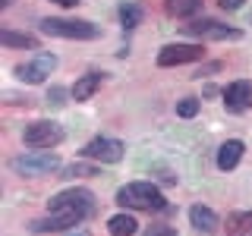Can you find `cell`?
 I'll use <instances>...</instances> for the list:
<instances>
[{"instance_id":"obj_1","label":"cell","mask_w":252,"mask_h":236,"mask_svg":"<svg viewBox=\"0 0 252 236\" xmlns=\"http://www.w3.org/2000/svg\"><path fill=\"white\" fill-rule=\"evenodd\" d=\"M47 208H51V214H60L69 227H76L79 220L92 217L94 211H98V205H94V195L89 189H66V192L54 195V199L47 202Z\"/></svg>"},{"instance_id":"obj_2","label":"cell","mask_w":252,"mask_h":236,"mask_svg":"<svg viewBox=\"0 0 252 236\" xmlns=\"http://www.w3.org/2000/svg\"><path fill=\"white\" fill-rule=\"evenodd\" d=\"M117 202L123 208H132V211H164L167 199L161 195V189L152 186V183H129L117 192Z\"/></svg>"},{"instance_id":"obj_3","label":"cell","mask_w":252,"mask_h":236,"mask_svg":"<svg viewBox=\"0 0 252 236\" xmlns=\"http://www.w3.org/2000/svg\"><path fill=\"white\" fill-rule=\"evenodd\" d=\"M41 31L54 38H76V41H92V38L101 35V29L85 19H44Z\"/></svg>"},{"instance_id":"obj_4","label":"cell","mask_w":252,"mask_h":236,"mask_svg":"<svg viewBox=\"0 0 252 236\" xmlns=\"http://www.w3.org/2000/svg\"><path fill=\"white\" fill-rule=\"evenodd\" d=\"M57 167H60V157L54 151H26L13 161V170L26 173V177H44V173H51Z\"/></svg>"},{"instance_id":"obj_5","label":"cell","mask_w":252,"mask_h":236,"mask_svg":"<svg viewBox=\"0 0 252 236\" xmlns=\"http://www.w3.org/2000/svg\"><path fill=\"white\" fill-rule=\"evenodd\" d=\"M22 139H26L29 148H54L63 139V129L54 120H38V123H29L26 126Z\"/></svg>"},{"instance_id":"obj_6","label":"cell","mask_w":252,"mask_h":236,"mask_svg":"<svg viewBox=\"0 0 252 236\" xmlns=\"http://www.w3.org/2000/svg\"><path fill=\"white\" fill-rule=\"evenodd\" d=\"M54 66H57V57H54V54H38L32 63H19V66H16V76L29 85H38V82H44V76L54 73Z\"/></svg>"},{"instance_id":"obj_7","label":"cell","mask_w":252,"mask_h":236,"mask_svg":"<svg viewBox=\"0 0 252 236\" xmlns=\"http://www.w3.org/2000/svg\"><path fill=\"white\" fill-rule=\"evenodd\" d=\"M123 142H117V139H92L89 145L82 148V154L85 157H92V161H101V164H117L123 157Z\"/></svg>"},{"instance_id":"obj_8","label":"cell","mask_w":252,"mask_h":236,"mask_svg":"<svg viewBox=\"0 0 252 236\" xmlns=\"http://www.w3.org/2000/svg\"><path fill=\"white\" fill-rule=\"evenodd\" d=\"M202 47L199 44H167L158 54V66H180V63H192L202 60Z\"/></svg>"},{"instance_id":"obj_9","label":"cell","mask_w":252,"mask_h":236,"mask_svg":"<svg viewBox=\"0 0 252 236\" xmlns=\"http://www.w3.org/2000/svg\"><path fill=\"white\" fill-rule=\"evenodd\" d=\"M186 35H195V38H215V41H224V38H240V29H230V26H220L215 19H199V22H189L183 26Z\"/></svg>"},{"instance_id":"obj_10","label":"cell","mask_w":252,"mask_h":236,"mask_svg":"<svg viewBox=\"0 0 252 236\" xmlns=\"http://www.w3.org/2000/svg\"><path fill=\"white\" fill-rule=\"evenodd\" d=\"M249 104H252V82H249V79H240V82L227 85V91H224V107L230 110V114H243Z\"/></svg>"},{"instance_id":"obj_11","label":"cell","mask_w":252,"mask_h":236,"mask_svg":"<svg viewBox=\"0 0 252 236\" xmlns=\"http://www.w3.org/2000/svg\"><path fill=\"white\" fill-rule=\"evenodd\" d=\"M243 142L240 139H230V142H224V145L218 148V167L220 170H233L236 164H240V157H243Z\"/></svg>"},{"instance_id":"obj_12","label":"cell","mask_w":252,"mask_h":236,"mask_svg":"<svg viewBox=\"0 0 252 236\" xmlns=\"http://www.w3.org/2000/svg\"><path fill=\"white\" fill-rule=\"evenodd\" d=\"M189 220H192V227H199V230H215L218 227V214L211 208H205V205H195V208H189Z\"/></svg>"},{"instance_id":"obj_13","label":"cell","mask_w":252,"mask_h":236,"mask_svg":"<svg viewBox=\"0 0 252 236\" xmlns=\"http://www.w3.org/2000/svg\"><path fill=\"white\" fill-rule=\"evenodd\" d=\"M98 88H101V76H98V73L82 76V79H79V82L73 85V101H89Z\"/></svg>"},{"instance_id":"obj_14","label":"cell","mask_w":252,"mask_h":236,"mask_svg":"<svg viewBox=\"0 0 252 236\" xmlns=\"http://www.w3.org/2000/svg\"><path fill=\"white\" fill-rule=\"evenodd\" d=\"M227 233L230 236H252V211H240V214L227 217Z\"/></svg>"},{"instance_id":"obj_15","label":"cell","mask_w":252,"mask_h":236,"mask_svg":"<svg viewBox=\"0 0 252 236\" xmlns=\"http://www.w3.org/2000/svg\"><path fill=\"white\" fill-rule=\"evenodd\" d=\"M136 217L132 214H117V217H110V224H107V230L110 236H132L136 233Z\"/></svg>"},{"instance_id":"obj_16","label":"cell","mask_w":252,"mask_h":236,"mask_svg":"<svg viewBox=\"0 0 252 236\" xmlns=\"http://www.w3.org/2000/svg\"><path fill=\"white\" fill-rule=\"evenodd\" d=\"M202 10V0H167V13L177 16V19H186V16H195Z\"/></svg>"},{"instance_id":"obj_17","label":"cell","mask_w":252,"mask_h":236,"mask_svg":"<svg viewBox=\"0 0 252 236\" xmlns=\"http://www.w3.org/2000/svg\"><path fill=\"white\" fill-rule=\"evenodd\" d=\"M0 41H3L6 47H32V51L38 47L35 35H19V31H10V29H3V31H0Z\"/></svg>"},{"instance_id":"obj_18","label":"cell","mask_w":252,"mask_h":236,"mask_svg":"<svg viewBox=\"0 0 252 236\" xmlns=\"http://www.w3.org/2000/svg\"><path fill=\"white\" fill-rule=\"evenodd\" d=\"M51 230H69V224L60 214H51L44 220H32V233H51Z\"/></svg>"},{"instance_id":"obj_19","label":"cell","mask_w":252,"mask_h":236,"mask_svg":"<svg viewBox=\"0 0 252 236\" xmlns=\"http://www.w3.org/2000/svg\"><path fill=\"white\" fill-rule=\"evenodd\" d=\"M120 22H123L126 29H136L139 22H142V10H139L136 3H126L123 10H120Z\"/></svg>"},{"instance_id":"obj_20","label":"cell","mask_w":252,"mask_h":236,"mask_svg":"<svg viewBox=\"0 0 252 236\" xmlns=\"http://www.w3.org/2000/svg\"><path fill=\"white\" fill-rule=\"evenodd\" d=\"M63 177H66V179H76V177H98V167H92V164H73V167L63 170Z\"/></svg>"},{"instance_id":"obj_21","label":"cell","mask_w":252,"mask_h":236,"mask_svg":"<svg viewBox=\"0 0 252 236\" xmlns=\"http://www.w3.org/2000/svg\"><path fill=\"white\" fill-rule=\"evenodd\" d=\"M177 114L186 117V120H189V117H195V114H199V101H195V98H183L177 104Z\"/></svg>"},{"instance_id":"obj_22","label":"cell","mask_w":252,"mask_h":236,"mask_svg":"<svg viewBox=\"0 0 252 236\" xmlns=\"http://www.w3.org/2000/svg\"><path fill=\"white\" fill-rule=\"evenodd\" d=\"M63 98H66V91H63V88H51V91H47V104H54V107L66 104Z\"/></svg>"},{"instance_id":"obj_23","label":"cell","mask_w":252,"mask_h":236,"mask_svg":"<svg viewBox=\"0 0 252 236\" xmlns=\"http://www.w3.org/2000/svg\"><path fill=\"white\" fill-rule=\"evenodd\" d=\"M145 236H177V230L173 227H148Z\"/></svg>"},{"instance_id":"obj_24","label":"cell","mask_w":252,"mask_h":236,"mask_svg":"<svg viewBox=\"0 0 252 236\" xmlns=\"http://www.w3.org/2000/svg\"><path fill=\"white\" fill-rule=\"evenodd\" d=\"M218 3H220V10H240L246 0H218Z\"/></svg>"},{"instance_id":"obj_25","label":"cell","mask_w":252,"mask_h":236,"mask_svg":"<svg viewBox=\"0 0 252 236\" xmlns=\"http://www.w3.org/2000/svg\"><path fill=\"white\" fill-rule=\"evenodd\" d=\"M57 3H60V6H76L79 0H57Z\"/></svg>"},{"instance_id":"obj_26","label":"cell","mask_w":252,"mask_h":236,"mask_svg":"<svg viewBox=\"0 0 252 236\" xmlns=\"http://www.w3.org/2000/svg\"><path fill=\"white\" fill-rule=\"evenodd\" d=\"M69 236H89V233H85V230H79V233H69Z\"/></svg>"}]
</instances>
